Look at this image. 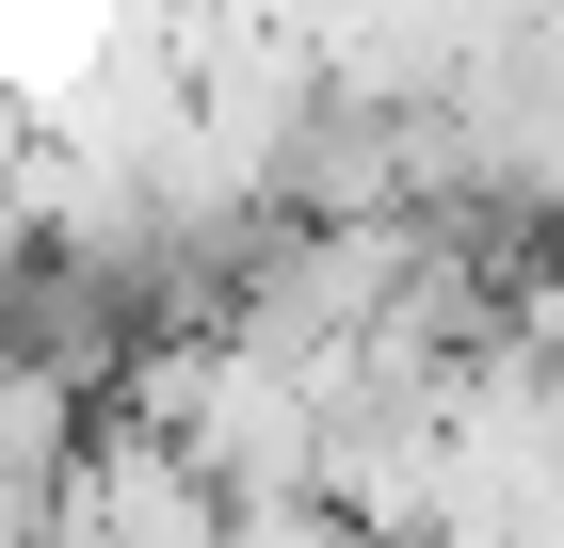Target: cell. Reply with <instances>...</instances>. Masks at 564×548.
<instances>
[{
    "mask_svg": "<svg viewBox=\"0 0 564 548\" xmlns=\"http://www.w3.org/2000/svg\"><path fill=\"white\" fill-rule=\"evenodd\" d=\"M65 548H226V501L162 452V436H113V452H82V484H65Z\"/></svg>",
    "mask_w": 564,
    "mask_h": 548,
    "instance_id": "1",
    "label": "cell"
}]
</instances>
